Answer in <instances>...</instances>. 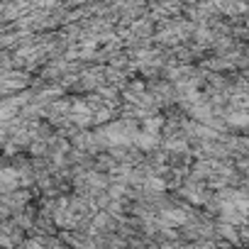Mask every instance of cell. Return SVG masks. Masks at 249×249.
I'll return each mask as SVG.
<instances>
[{"instance_id":"3","label":"cell","mask_w":249,"mask_h":249,"mask_svg":"<svg viewBox=\"0 0 249 249\" xmlns=\"http://www.w3.org/2000/svg\"><path fill=\"white\" fill-rule=\"evenodd\" d=\"M227 127L234 135H247L249 132V110H227L225 112Z\"/></svg>"},{"instance_id":"1","label":"cell","mask_w":249,"mask_h":249,"mask_svg":"<svg viewBox=\"0 0 249 249\" xmlns=\"http://www.w3.org/2000/svg\"><path fill=\"white\" fill-rule=\"evenodd\" d=\"M35 83V76L27 73V71H8V73H0V98H8V95H15V93H22L27 88H32Z\"/></svg>"},{"instance_id":"5","label":"cell","mask_w":249,"mask_h":249,"mask_svg":"<svg viewBox=\"0 0 249 249\" xmlns=\"http://www.w3.org/2000/svg\"><path fill=\"white\" fill-rule=\"evenodd\" d=\"M117 166H120V164L110 157V152H103V154L95 157V171H103V174H110V176H112V174L117 171Z\"/></svg>"},{"instance_id":"6","label":"cell","mask_w":249,"mask_h":249,"mask_svg":"<svg viewBox=\"0 0 249 249\" xmlns=\"http://www.w3.org/2000/svg\"><path fill=\"white\" fill-rule=\"evenodd\" d=\"M230 249H232V247H230Z\"/></svg>"},{"instance_id":"2","label":"cell","mask_w":249,"mask_h":249,"mask_svg":"<svg viewBox=\"0 0 249 249\" xmlns=\"http://www.w3.org/2000/svg\"><path fill=\"white\" fill-rule=\"evenodd\" d=\"M32 8H35V3H27V0H3L0 3V27L15 25L27 13H32Z\"/></svg>"},{"instance_id":"4","label":"cell","mask_w":249,"mask_h":249,"mask_svg":"<svg viewBox=\"0 0 249 249\" xmlns=\"http://www.w3.org/2000/svg\"><path fill=\"white\" fill-rule=\"evenodd\" d=\"M20 188H22L20 174L13 166H3V171H0V196H10V193H15Z\"/></svg>"}]
</instances>
